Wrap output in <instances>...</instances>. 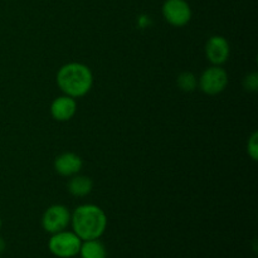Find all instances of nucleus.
Instances as JSON below:
<instances>
[{
  "label": "nucleus",
  "mask_w": 258,
  "mask_h": 258,
  "mask_svg": "<svg viewBox=\"0 0 258 258\" xmlns=\"http://www.w3.org/2000/svg\"><path fill=\"white\" fill-rule=\"evenodd\" d=\"M71 224L82 241L100 239L107 228V216L98 206L83 204L71 214Z\"/></svg>",
  "instance_id": "nucleus-1"
},
{
  "label": "nucleus",
  "mask_w": 258,
  "mask_h": 258,
  "mask_svg": "<svg viewBox=\"0 0 258 258\" xmlns=\"http://www.w3.org/2000/svg\"><path fill=\"white\" fill-rule=\"evenodd\" d=\"M57 85L60 91L70 97H83L92 88V72L83 63H67L57 72Z\"/></svg>",
  "instance_id": "nucleus-2"
},
{
  "label": "nucleus",
  "mask_w": 258,
  "mask_h": 258,
  "mask_svg": "<svg viewBox=\"0 0 258 258\" xmlns=\"http://www.w3.org/2000/svg\"><path fill=\"white\" fill-rule=\"evenodd\" d=\"M82 239L70 231H62L52 234L48 241V249L53 256L58 258H73L78 254Z\"/></svg>",
  "instance_id": "nucleus-3"
},
{
  "label": "nucleus",
  "mask_w": 258,
  "mask_h": 258,
  "mask_svg": "<svg viewBox=\"0 0 258 258\" xmlns=\"http://www.w3.org/2000/svg\"><path fill=\"white\" fill-rule=\"evenodd\" d=\"M198 85L206 95L216 96L226 90L228 85V73L221 66H212L202 73Z\"/></svg>",
  "instance_id": "nucleus-4"
},
{
  "label": "nucleus",
  "mask_w": 258,
  "mask_h": 258,
  "mask_svg": "<svg viewBox=\"0 0 258 258\" xmlns=\"http://www.w3.org/2000/svg\"><path fill=\"white\" fill-rule=\"evenodd\" d=\"M71 223V213L67 207L62 204L50 206L43 213L42 227L47 233L54 234L67 229Z\"/></svg>",
  "instance_id": "nucleus-5"
},
{
  "label": "nucleus",
  "mask_w": 258,
  "mask_h": 258,
  "mask_svg": "<svg viewBox=\"0 0 258 258\" xmlns=\"http://www.w3.org/2000/svg\"><path fill=\"white\" fill-rule=\"evenodd\" d=\"M161 12L164 19L173 27H184L191 19V8L186 0H165Z\"/></svg>",
  "instance_id": "nucleus-6"
},
{
  "label": "nucleus",
  "mask_w": 258,
  "mask_h": 258,
  "mask_svg": "<svg viewBox=\"0 0 258 258\" xmlns=\"http://www.w3.org/2000/svg\"><path fill=\"white\" fill-rule=\"evenodd\" d=\"M231 48L228 40L222 35H213L208 39L206 45L207 59L213 66H222L229 58Z\"/></svg>",
  "instance_id": "nucleus-7"
},
{
  "label": "nucleus",
  "mask_w": 258,
  "mask_h": 258,
  "mask_svg": "<svg viewBox=\"0 0 258 258\" xmlns=\"http://www.w3.org/2000/svg\"><path fill=\"white\" fill-rule=\"evenodd\" d=\"M77 111V102L73 97L64 95L57 97L50 105V115L55 121H70Z\"/></svg>",
  "instance_id": "nucleus-8"
},
{
  "label": "nucleus",
  "mask_w": 258,
  "mask_h": 258,
  "mask_svg": "<svg viewBox=\"0 0 258 258\" xmlns=\"http://www.w3.org/2000/svg\"><path fill=\"white\" fill-rule=\"evenodd\" d=\"M83 161L80 155L75 153H63L54 160V169L59 175L73 176L81 171Z\"/></svg>",
  "instance_id": "nucleus-9"
},
{
  "label": "nucleus",
  "mask_w": 258,
  "mask_h": 258,
  "mask_svg": "<svg viewBox=\"0 0 258 258\" xmlns=\"http://www.w3.org/2000/svg\"><path fill=\"white\" fill-rule=\"evenodd\" d=\"M81 258H107V251L100 239L82 241L80 252Z\"/></svg>",
  "instance_id": "nucleus-10"
},
{
  "label": "nucleus",
  "mask_w": 258,
  "mask_h": 258,
  "mask_svg": "<svg viewBox=\"0 0 258 258\" xmlns=\"http://www.w3.org/2000/svg\"><path fill=\"white\" fill-rule=\"evenodd\" d=\"M68 191L73 197H86L92 191L93 183L88 176L83 175H73L72 179L68 181Z\"/></svg>",
  "instance_id": "nucleus-11"
},
{
  "label": "nucleus",
  "mask_w": 258,
  "mask_h": 258,
  "mask_svg": "<svg viewBox=\"0 0 258 258\" xmlns=\"http://www.w3.org/2000/svg\"><path fill=\"white\" fill-rule=\"evenodd\" d=\"M176 83H178L179 88L184 92H193L196 88L198 87V80H197L196 75L191 72H183L178 76L176 78Z\"/></svg>",
  "instance_id": "nucleus-12"
},
{
  "label": "nucleus",
  "mask_w": 258,
  "mask_h": 258,
  "mask_svg": "<svg viewBox=\"0 0 258 258\" xmlns=\"http://www.w3.org/2000/svg\"><path fill=\"white\" fill-rule=\"evenodd\" d=\"M247 153L253 161L258 158V133H253L247 143Z\"/></svg>",
  "instance_id": "nucleus-13"
},
{
  "label": "nucleus",
  "mask_w": 258,
  "mask_h": 258,
  "mask_svg": "<svg viewBox=\"0 0 258 258\" xmlns=\"http://www.w3.org/2000/svg\"><path fill=\"white\" fill-rule=\"evenodd\" d=\"M243 86L247 91H251V92H256L258 90V75L256 72L249 73L244 77L243 80Z\"/></svg>",
  "instance_id": "nucleus-14"
},
{
  "label": "nucleus",
  "mask_w": 258,
  "mask_h": 258,
  "mask_svg": "<svg viewBox=\"0 0 258 258\" xmlns=\"http://www.w3.org/2000/svg\"><path fill=\"white\" fill-rule=\"evenodd\" d=\"M0 229H2V219H0Z\"/></svg>",
  "instance_id": "nucleus-15"
},
{
  "label": "nucleus",
  "mask_w": 258,
  "mask_h": 258,
  "mask_svg": "<svg viewBox=\"0 0 258 258\" xmlns=\"http://www.w3.org/2000/svg\"><path fill=\"white\" fill-rule=\"evenodd\" d=\"M0 258H2V257H0Z\"/></svg>",
  "instance_id": "nucleus-16"
}]
</instances>
